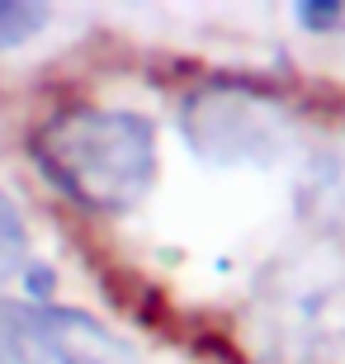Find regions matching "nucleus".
I'll return each mask as SVG.
<instances>
[{"label": "nucleus", "mask_w": 345, "mask_h": 364, "mask_svg": "<svg viewBox=\"0 0 345 364\" xmlns=\"http://www.w3.org/2000/svg\"><path fill=\"white\" fill-rule=\"evenodd\" d=\"M38 176L85 213H133L161 176L156 128L137 109H57L28 137Z\"/></svg>", "instance_id": "f257e3e1"}, {"label": "nucleus", "mask_w": 345, "mask_h": 364, "mask_svg": "<svg viewBox=\"0 0 345 364\" xmlns=\"http://www.w3.org/2000/svg\"><path fill=\"white\" fill-rule=\"evenodd\" d=\"M251 346L265 364H345V270L279 260L251 294Z\"/></svg>", "instance_id": "f03ea898"}, {"label": "nucleus", "mask_w": 345, "mask_h": 364, "mask_svg": "<svg viewBox=\"0 0 345 364\" xmlns=\"http://www.w3.org/2000/svg\"><path fill=\"white\" fill-rule=\"evenodd\" d=\"M189 151L208 166H275L298 142V119L284 100L246 81H208L180 109Z\"/></svg>", "instance_id": "7ed1b4c3"}, {"label": "nucleus", "mask_w": 345, "mask_h": 364, "mask_svg": "<svg viewBox=\"0 0 345 364\" xmlns=\"http://www.w3.org/2000/svg\"><path fill=\"white\" fill-rule=\"evenodd\" d=\"M0 364H137V350L80 308L0 298Z\"/></svg>", "instance_id": "20e7f679"}, {"label": "nucleus", "mask_w": 345, "mask_h": 364, "mask_svg": "<svg viewBox=\"0 0 345 364\" xmlns=\"http://www.w3.org/2000/svg\"><path fill=\"white\" fill-rule=\"evenodd\" d=\"M28 265V228H24V213L19 203L0 189V284L19 274Z\"/></svg>", "instance_id": "39448f33"}, {"label": "nucleus", "mask_w": 345, "mask_h": 364, "mask_svg": "<svg viewBox=\"0 0 345 364\" xmlns=\"http://www.w3.org/2000/svg\"><path fill=\"white\" fill-rule=\"evenodd\" d=\"M48 19H53V10L38 0H0V53L24 48L38 28H48Z\"/></svg>", "instance_id": "423d86ee"}, {"label": "nucleus", "mask_w": 345, "mask_h": 364, "mask_svg": "<svg viewBox=\"0 0 345 364\" xmlns=\"http://www.w3.org/2000/svg\"><path fill=\"white\" fill-rule=\"evenodd\" d=\"M293 19H298L303 28H312V33H322V28H336V24H341L345 10H341V5H298V10H293Z\"/></svg>", "instance_id": "0eeeda50"}]
</instances>
